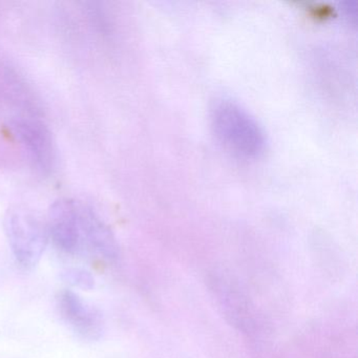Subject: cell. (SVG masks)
<instances>
[{"label":"cell","instance_id":"3","mask_svg":"<svg viewBox=\"0 0 358 358\" xmlns=\"http://www.w3.org/2000/svg\"><path fill=\"white\" fill-rule=\"evenodd\" d=\"M12 129L33 167L41 175H51L57 156L53 135L48 125L35 117L20 116L12 121Z\"/></svg>","mask_w":358,"mask_h":358},{"label":"cell","instance_id":"5","mask_svg":"<svg viewBox=\"0 0 358 358\" xmlns=\"http://www.w3.org/2000/svg\"><path fill=\"white\" fill-rule=\"evenodd\" d=\"M79 207V202L62 199L52 205L49 213L48 234L58 248L72 255L83 249Z\"/></svg>","mask_w":358,"mask_h":358},{"label":"cell","instance_id":"8","mask_svg":"<svg viewBox=\"0 0 358 358\" xmlns=\"http://www.w3.org/2000/svg\"><path fill=\"white\" fill-rule=\"evenodd\" d=\"M64 280L74 287L91 290L95 286V280L90 272L83 269H70L64 273Z\"/></svg>","mask_w":358,"mask_h":358},{"label":"cell","instance_id":"2","mask_svg":"<svg viewBox=\"0 0 358 358\" xmlns=\"http://www.w3.org/2000/svg\"><path fill=\"white\" fill-rule=\"evenodd\" d=\"M6 232L16 261L26 269L41 261L48 243V228L33 213L24 209L9 211Z\"/></svg>","mask_w":358,"mask_h":358},{"label":"cell","instance_id":"6","mask_svg":"<svg viewBox=\"0 0 358 358\" xmlns=\"http://www.w3.org/2000/svg\"><path fill=\"white\" fill-rule=\"evenodd\" d=\"M57 306L62 318L77 334L89 341L101 337L104 330L101 314L85 303L76 293L62 291L57 296Z\"/></svg>","mask_w":358,"mask_h":358},{"label":"cell","instance_id":"7","mask_svg":"<svg viewBox=\"0 0 358 358\" xmlns=\"http://www.w3.org/2000/svg\"><path fill=\"white\" fill-rule=\"evenodd\" d=\"M79 213L83 247H89L108 261L116 259L119 255V246L110 227L94 213L93 209L83 203H80Z\"/></svg>","mask_w":358,"mask_h":358},{"label":"cell","instance_id":"1","mask_svg":"<svg viewBox=\"0 0 358 358\" xmlns=\"http://www.w3.org/2000/svg\"><path fill=\"white\" fill-rule=\"evenodd\" d=\"M211 125L217 140L228 152L243 159H255L265 148V134L246 110L228 100L215 104Z\"/></svg>","mask_w":358,"mask_h":358},{"label":"cell","instance_id":"9","mask_svg":"<svg viewBox=\"0 0 358 358\" xmlns=\"http://www.w3.org/2000/svg\"><path fill=\"white\" fill-rule=\"evenodd\" d=\"M343 11L348 20L351 24H356V16H357V9H356V1H345L343 3Z\"/></svg>","mask_w":358,"mask_h":358},{"label":"cell","instance_id":"4","mask_svg":"<svg viewBox=\"0 0 358 358\" xmlns=\"http://www.w3.org/2000/svg\"><path fill=\"white\" fill-rule=\"evenodd\" d=\"M210 289L217 305L230 324L242 332L253 333L257 324V314L248 296L229 276L215 273L209 280Z\"/></svg>","mask_w":358,"mask_h":358}]
</instances>
